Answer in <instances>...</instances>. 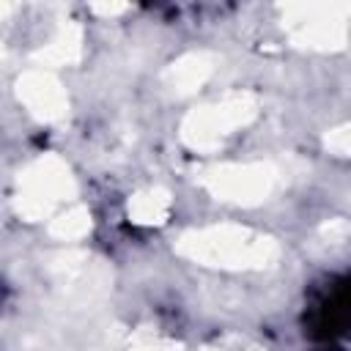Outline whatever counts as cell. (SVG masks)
Segmentation results:
<instances>
[{"instance_id": "6da1fadb", "label": "cell", "mask_w": 351, "mask_h": 351, "mask_svg": "<svg viewBox=\"0 0 351 351\" xmlns=\"http://www.w3.org/2000/svg\"><path fill=\"white\" fill-rule=\"evenodd\" d=\"M176 252L192 263L228 271H258L280 261V244L271 236L230 222L181 233Z\"/></svg>"}, {"instance_id": "7a4b0ae2", "label": "cell", "mask_w": 351, "mask_h": 351, "mask_svg": "<svg viewBox=\"0 0 351 351\" xmlns=\"http://www.w3.org/2000/svg\"><path fill=\"white\" fill-rule=\"evenodd\" d=\"M296 47L340 49L348 38L351 0H277Z\"/></svg>"}, {"instance_id": "3957f363", "label": "cell", "mask_w": 351, "mask_h": 351, "mask_svg": "<svg viewBox=\"0 0 351 351\" xmlns=\"http://www.w3.org/2000/svg\"><path fill=\"white\" fill-rule=\"evenodd\" d=\"M74 195H77V181L69 165L55 154H44L19 173L14 208L22 219L38 222L52 217L55 208L71 200Z\"/></svg>"}, {"instance_id": "277c9868", "label": "cell", "mask_w": 351, "mask_h": 351, "mask_svg": "<svg viewBox=\"0 0 351 351\" xmlns=\"http://www.w3.org/2000/svg\"><path fill=\"white\" fill-rule=\"evenodd\" d=\"M258 115V99L250 90L230 93L222 101L203 104L181 121V140L192 151H214L228 134L252 123Z\"/></svg>"}, {"instance_id": "5b68a950", "label": "cell", "mask_w": 351, "mask_h": 351, "mask_svg": "<svg viewBox=\"0 0 351 351\" xmlns=\"http://www.w3.org/2000/svg\"><path fill=\"white\" fill-rule=\"evenodd\" d=\"M200 184L217 200L236 206H258L269 200V195L277 189L280 170L271 162H228L203 170Z\"/></svg>"}, {"instance_id": "8992f818", "label": "cell", "mask_w": 351, "mask_h": 351, "mask_svg": "<svg viewBox=\"0 0 351 351\" xmlns=\"http://www.w3.org/2000/svg\"><path fill=\"white\" fill-rule=\"evenodd\" d=\"M16 99L27 107V112L44 123H55L66 118L69 96L63 85L44 69H27L16 77Z\"/></svg>"}, {"instance_id": "52a82bcc", "label": "cell", "mask_w": 351, "mask_h": 351, "mask_svg": "<svg viewBox=\"0 0 351 351\" xmlns=\"http://www.w3.org/2000/svg\"><path fill=\"white\" fill-rule=\"evenodd\" d=\"M217 66V55L206 52V49H195L186 52L181 58H176L165 71H162V82L170 93L176 96H189L197 88H203L208 82V77L214 74Z\"/></svg>"}, {"instance_id": "ba28073f", "label": "cell", "mask_w": 351, "mask_h": 351, "mask_svg": "<svg viewBox=\"0 0 351 351\" xmlns=\"http://www.w3.org/2000/svg\"><path fill=\"white\" fill-rule=\"evenodd\" d=\"M82 58V27L74 22H63L55 36L33 52V60L38 66H71Z\"/></svg>"}, {"instance_id": "9c48e42d", "label": "cell", "mask_w": 351, "mask_h": 351, "mask_svg": "<svg viewBox=\"0 0 351 351\" xmlns=\"http://www.w3.org/2000/svg\"><path fill=\"white\" fill-rule=\"evenodd\" d=\"M170 192L162 186H151L129 197V219L137 225H162L170 217Z\"/></svg>"}, {"instance_id": "30bf717a", "label": "cell", "mask_w": 351, "mask_h": 351, "mask_svg": "<svg viewBox=\"0 0 351 351\" xmlns=\"http://www.w3.org/2000/svg\"><path fill=\"white\" fill-rule=\"evenodd\" d=\"M47 230L58 241H77V239L88 236V230H90V211L85 206H71V208L55 214L49 219Z\"/></svg>"}, {"instance_id": "8fae6325", "label": "cell", "mask_w": 351, "mask_h": 351, "mask_svg": "<svg viewBox=\"0 0 351 351\" xmlns=\"http://www.w3.org/2000/svg\"><path fill=\"white\" fill-rule=\"evenodd\" d=\"M324 148L335 156H351V123H343V126H335L332 132H326Z\"/></svg>"}, {"instance_id": "7c38bea8", "label": "cell", "mask_w": 351, "mask_h": 351, "mask_svg": "<svg viewBox=\"0 0 351 351\" xmlns=\"http://www.w3.org/2000/svg\"><path fill=\"white\" fill-rule=\"evenodd\" d=\"M318 236H321L324 241H346V239L351 236V225L343 222V219H332V222L321 225Z\"/></svg>"}, {"instance_id": "4fadbf2b", "label": "cell", "mask_w": 351, "mask_h": 351, "mask_svg": "<svg viewBox=\"0 0 351 351\" xmlns=\"http://www.w3.org/2000/svg\"><path fill=\"white\" fill-rule=\"evenodd\" d=\"M88 5L99 16H118L129 8V0H88Z\"/></svg>"}]
</instances>
